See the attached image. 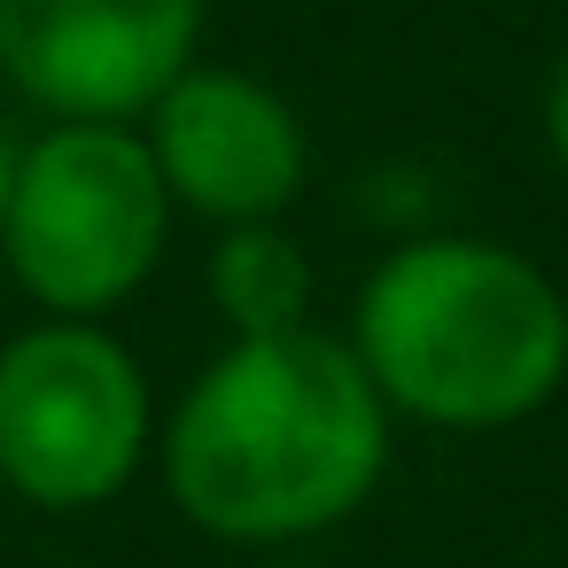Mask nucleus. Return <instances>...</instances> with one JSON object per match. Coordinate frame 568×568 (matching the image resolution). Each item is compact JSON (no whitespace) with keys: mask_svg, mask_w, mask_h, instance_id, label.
<instances>
[{"mask_svg":"<svg viewBox=\"0 0 568 568\" xmlns=\"http://www.w3.org/2000/svg\"><path fill=\"white\" fill-rule=\"evenodd\" d=\"M265 568H320V560H265Z\"/></svg>","mask_w":568,"mask_h":568,"instance_id":"nucleus-10","label":"nucleus"},{"mask_svg":"<svg viewBox=\"0 0 568 568\" xmlns=\"http://www.w3.org/2000/svg\"><path fill=\"white\" fill-rule=\"evenodd\" d=\"M211 304L234 327V343L250 335H296L312 327V250L265 219V226H219L211 250Z\"/></svg>","mask_w":568,"mask_h":568,"instance_id":"nucleus-7","label":"nucleus"},{"mask_svg":"<svg viewBox=\"0 0 568 568\" xmlns=\"http://www.w3.org/2000/svg\"><path fill=\"white\" fill-rule=\"evenodd\" d=\"M17 149H24V141H9V133H0V226H9V187H17Z\"/></svg>","mask_w":568,"mask_h":568,"instance_id":"nucleus-9","label":"nucleus"},{"mask_svg":"<svg viewBox=\"0 0 568 568\" xmlns=\"http://www.w3.org/2000/svg\"><path fill=\"white\" fill-rule=\"evenodd\" d=\"M389 405L351 335L226 343L172 405L156 459L172 506L226 545H296L351 521L389 467Z\"/></svg>","mask_w":568,"mask_h":568,"instance_id":"nucleus-1","label":"nucleus"},{"mask_svg":"<svg viewBox=\"0 0 568 568\" xmlns=\"http://www.w3.org/2000/svg\"><path fill=\"white\" fill-rule=\"evenodd\" d=\"M149 444V374L102 320H40L0 343V483L24 506H110Z\"/></svg>","mask_w":568,"mask_h":568,"instance_id":"nucleus-4","label":"nucleus"},{"mask_svg":"<svg viewBox=\"0 0 568 568\" xmlns=\"http://www.w3.org/2000/svg\"><path fill=\"white\" fill-rule=\"evenodd\" d=\"M195 48L203 0H0V79L48 125H141Z\"/></svg>","mask_w":568,"mask_h":568,"instance_id":"nucleus-5","label":"nucleus"},{"mask_svg":"<svg viewBox=\"0 0 568 568\" xmlns=\"http://www.w3.org/2000/svg\"><path fill=\"white\" fill-rule=\"evenodd\" d=\"M141 141L172 203L211 226H265L312 180V133L296 102L226 63H195L187 79H172L164 102L141 118Z\"/></svg>","mask_w":568,"mask_h":568,"instance_id":"nucleus-6","label":"nucleus"},{"mask_svg":"<svg viewBox=\"0 0 568 568\" xmlns=\"http://www.w3.org/2000/svg\"><path fill=\"white\" fill-rule=\"evenodd\" d=\"M172 219L141 125H48L17 149L0 265L48 320H110L164 265Z\"/></svg>","mask_w":568,"mask_h":568,"instance_id":"nucleus-3","label":"nucleus"},{"mask_svg":"<svg viewBox=\"0 0 568 568\" xmlns=\"http://www.w3.org/2000/svg\"><path fill=\"white\" fill-rule=\"evenodd\" d=\"M545 149H552V172L568 180V55H560V71L545 87Z\"/></svg>","mask_w":568,"mask_h":568,"instance_id":"nucleus-8","label":"nucleus"},{"mask_svg":"<svg viewBox=\"0 0 568 568\" xmlns=\"http://www.w3.org/2000/svg\"><path fill=\"white\" fill-rule=\"evenodd\" d=\"M351 351L389 413L483 436L545 413L568 382V296L506 242L413 234L366 273Z\"/></svg>","mask_w":568,"mask_h":568,"instance_id":"nucleus-2","label":"nucleus"}]
</instances>
